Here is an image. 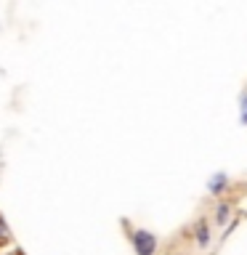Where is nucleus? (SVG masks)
Listing matches in <instances>:
<instances>
[{
  "instance_id": "nucleus-1",
  "label": "nucleus",
  "mask_w": 247,
  "mask_h": 255,
  "mask_svg": "<svg viewBox=\"0 0 247 255\" xmlns=\"http://www.w3.org/2000/svg\"><path fill=\"white\" fill-rule=\"evenodd\" d=\"M133 245L138 255H151L154 253V234H149V231H138V234H133Z\"/></svg>"
},
{
  "instance_id": "nucleus-2",
  "label": "nucleus",
  "mask_w": 247,
  "mask_h": 255,
  "mask_svg": "<svg viewBox=\"0 0 247 255\" xmlns=\"http://www.w3.org/2000/svg\"><path fill=\"white\" fill-rule=\"evenodd\" d=\"M245 120H247V99H245Z\"/></svg>"
}]
</instances>
